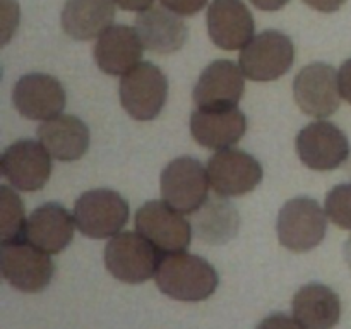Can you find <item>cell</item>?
I'll return each instance as SVG.
<instances>
[{"mask_svg": "<svg viewBox=\"0 0 351 329\" xmlns=\"http://www.w3.org/2000/svg\"><path fill=\"white\" fill-rule=\"evenodd\" d=\"M245 91V75L235 62L215 60L202 71L192 98L199 108L237 106Z\"/></svg>", "mask_w": 351, "mask_h": 329, "instance_id": "9a60e30c", "label": "cell"}, {"mask_svg": "<svg viewBox=\"0 0 351 329\" xmlns=\"http://www.w3.org/2000/svg\"><path fill=\"white\" fill-rule=\"evenodd\" d=\"M295 147L302 163L319 171L341 167L350 154L346 134L328 120H315L304 127L298 132Z\"/></svg>", "mask_w": 351, "mask_h": 329, "instance_id": "4fadbf2b", "label": "cell"}, {"mask_svg": "<svg viewBox=\"0 0 351 329\" xmlns=\"http://www.w3.org/2000/svg\"><path fill=\"white\" fill-rule=\"evenodd\" d=\"M161 3L168 10L177 14V16L189 17L201 12L206 7V3H208V0H161Z\"/></svg>", "mask_w": 351, "mask_h": 329, "instance_id": "4316f807", "label": "cell"}, {"mask_svg": "<svg viewBox=\"0 0 351 329\" xmlns=\"http://www.w3.org/2000/svg\"><path fill=\"white\" fill-rule=\"evenodd\" d=\"M338 74H339V89H341V98H345L351 105V58L343 62Z\"/></svg>", "mask_w": 351, "mask_h": 329, "instance_id": "f1b7e54d", "label": "cell"}, {"mask_svg": "<svg viewBox=\"0 0 351 329\" xmlns=\"http://www.w3.org/2000/svg\"><path fill=\"white\" fill-rule=\"evenodd\" d=\"M240 228L239 211L226 201L216 197L206 201L192 216V230L195 236L209 245H223L235 239Z\"/></svg>", "mask_w": 351, "mask_h": 329, "instance_id": "cb8c5ba5", "label": "cell"}, {"mask_svg": "<svg viewBox=\"0 0 351 329\" xmlns=\"http://www.w3.org/2000/svg\"><path fill=\"white\" fill-rule=\"evenodd\" d=\"M247 130V117L239 106L199 108L191 117V134L208 149H226L239 143Z\"/></svg>", "mask_w": 351, "mask_h": 329, "instance_id": "e0dca14e", "label": "cell"}, {"mask_svg": "<svg viewBox=\"0 0 351 329\" xmlns=\"http://www.w3.org/2000/svg\"><path fill=\"white\" fill-rule=\"evenodd\" d=\"M163 252L139 232H120L105 247V266L119 281L139 284L156 274Z\"/></svg>", "mask_w": 351, "mask_h": 329, "instance_id": "7a4b0ae2", "label": "cell"}, {"mask_svg": "<svg viewBox=\"0 0 351 329\" xmlns=\"http://www.w3.org/2000/svg\"><path fill=\"white\" fill-rule=\"evenodd\" d=\"M293 317L305 329L336 328L341 317L339 295L326 284H305L293 297Z\"/></svg>", "mask_w": 351, "mask_h": 329, "instance_id": "7402d4cb", "label": "cell"}, {"mask_svg": "<svg viewBox=\"0 0 351 329\" xmlns=\"http://www.w3.org/2000/svg\"><path fill=\"white\" fill-rule=\"evenodd\" d=\"M26 212L19 195L7 185H0V233L2 242L26 239Z\"/></svg>", "mask_w": 351, "mask_h": 329, "instance_id": "d4e9b609", "label": "cell"}, {"mask_svg": "<svg viewBox=\"0 0 351 329\" xmlns=\"http://www.w3.org/2000/svg\"><path fill=\"white\" fill-rule=\"evenodd\" d=\"M136 29L144 48L156 53H173L185 45L189 29L180 16L167 7H151L136 17Z\"/></svg>", "mask_w": 351, "mask_h": 329, "instance_id": "44dd1931", "label": "cell"}, {"mask_svg": "<svg viewBox=\"0 0 351 329\" xmlns=\"http://www.w3.org/2000/svg\"><path fill=\"white\" fill-rule=\"evenodd\" d=\"M75 218L58 202H45L27 216L26 240L48 254L67 249L74 239Z\"/></svg>", "mask_w": 351, "mask_h": 329, "instance_id": "d6986e66", "label": "cell"}, {"mask_svg": "<svg viewBox=\"0 0 351 329\" xmlns=\"http://www.w3.org/2000/svg\"><path fill=\"white\" fill-rule=\"evenodd\" d=\"M308 7L319 10V12H336L345 5L346 0H304Z\"/></svg>", "mask_w": 351, "mask_h": 329, "instance_id": "f546056e", "label": "cell"}, {"mask_svg": "<svg viewBox=\"0 0 351 329\" xmlns=\"http://www.w3.org/2000/svg\"><path fill=\"white\" fill-rule=\"evenodd\" d=\"M208 31L221 50H242L254 38L256 21L243 0H213L208 9Z\"/></svg>", "mask_w": 351, "mask_h": 329, "instance_id": "2e32d148", "label": "cell"}, {"mask_svg": "<svg viewBox=\"0 0 351 329\" xmlns=\"http://www.w3.org/2000/svg\"><path fill=\"white\" fill-rule=\"evenodd\" d=\"M143 51L144 43L136 27L112 24L96 40L95 62L105 74L123 75L141 64Z\"/></svg>", "mask_w": 351, "mask_h": 329, "instance_id": "ac0fdd59", "label": "cell"}, {"mask_svg": "<svg viewBox=\"0 0 351 329\" xmlns=\"http://www.w3.org/2000/svg\"><path fill=\"white\" fill-rule=\"evenodd\" d=\"M295 62V45L288 34L276 29L263 31L240 51L239 65L250 81L269 82L281 77Z\"/></svg>", "mask_w": 351, "mask_h": 329, "instance_id": "5b68a950", "label": "cell"}, {"mask_svg": "<svg viewBox=\"0 0 351 329\" xmlns=\"http://www.w3.org/2000/svg\"><path fill=\"white\" fill-rule=\"evenodd\" d=\"M117 5L123 10H132V12H144L151 9L154 0H115Z\"/></svg>", "mask_w": 351, "mask_h": 329, "instance_id": "4dcf8cb0", "label": "cell"}, {"mask_svg": "<svg viewBox=\"0 0 351 329\" xmlns=\"http://www.w3.org/2000/svg\"><path fill=\"white\" fill-rule=\"evenodd\" d=\"M129 202L115 191H88L75 201V225L89 239H112L129 221Z\"/></svg>", "mask_w": 351, "mask_h": 329, "instance_id": "8992f818", "label": "cell"}, {"mask_svg": "<svg viewBox=\"0 0 351 329\" xmlns=\"http://www.w3.org/2000/svg\"><path fill=\"white\" fill-rule=\"evenodd\" d=\"M256 329H305L300 322L295 317L283 314V312H276V314L267 315L266 319L261 321V324Z\"/></svg>", "mask_w": 351, "mask_h": 329, "instance_id": "83f0119b", "label": "cell"}, {"mask_svg": "<svg viewBox=\"0 0 351 329\" xmlns=\"http://www.w3.org/2000/svg\"><path fill=\"white\" fill-rule=\"evenodd\" d=\"M326 215L343 230H351V182L332 187L326 195Z\"/></svg>", "mask_w": 351, "mask_h": 329, "instance_id": "484cf974", "label": "cell"}, {"mask_svg": "<svg viewBox=\"0 0 351 329\" xmlns=\"http://www.w3.org/2000/svg\"><path fill=\"white\" fill-rule=\"evenodd\" d=\"M346 171H348V175L351 177V149H350V154H348V160H346Z\"/></svg>", "mask_w": 351, "mask_h": 329, "instance_id": "836d02e7", "label": "cell"}, {"mask_svg": "<svg viewBox=\"0 0 351 329\" xmlns=\"http://www.w3.org/2000/svg\"><path fill=\"white\" fill-rule=\"evenodd\" d=\"M343 254H345V260L351 269V236L345 242V249H343Z\"/></svg>", "mask_w": 351, "mask_h": 329, "instance_id": "d6a6232c", "label": "cell"}, {"mask_svg": "<svg viewBox=\"0 0 351 329\" xmlns=\"http://www.w3.org/2000/svg\"><path fill=\"white\" fill-rule=\"evenodd\" d=\"M208 173L211 187L219 197H240L263 182V164L247 151L226 147L209 158Z\"/></svg>", "mask_w": 351, "mask_h": 329, "instance_id": "30bf717a", "label": "cell"}, {"mask_svg": "<svg viewBox=\"0 0 351 329\" xmlns=\"http://www.w3.org/2000/svg\"><path fill=\"white\" fill-rule=\"evenodd\" d=\"M209 185L208 170L192 156L175 158L161 171L163 201L184 215H194L208 201Z\"/></svg>", "mask_w": 351, "mask_h": 329, "instance_id": "ba28073f", "label": "cell"}, {"mask_svg": "<svg viewBox=\"0 0 351 329\" xmlns=\"http://www.w3.org/2000/svg\"><path fill=\"white\" fill-rule=\"evenodd\" d=\"M115 17V0H67L62 10L65 34L89 41L108 29Z\"/></svg>", "mask_w": 351, "mask_h": 329, "instance_id": "603a6c76", "label": "cell"}, {"mask_svg": "<svg viewBox=\"0 0 351 329\" xmlns=\"http://www.w3.org/2000/svg\"><path fill=\"white\" fill-rule=\"evenodd\" d=\"M252 5H256L261 10H280L287 5L290 0H250Z\"/></svg>", "mask_w": 351, "mask_h": 329, "instance_id": "1f68e13d", "label": "cell"}, {"mask_svg": "<svg viewBox=\"0 0 351 329\" xmlns=\"http://www.w3.org/2000/svg\"><path fill=\"white\" fill-rule=\"evenodd\" d=\"M136 230L154 243L163 254L180 252L191 245L192 225L184 212L167 201H147L137 209Z\"/></svg>", "mask_w": 351, "mask_h": 329, "instance_id": "9c48e42d", "label": "cell"}, {"mask_svg": "<svg viewBox=\"0 0 351 329\" xmlns=\"http://www.w3.org/2000/svg\"><path fill=\"white\" fill-rule=\"evenodd\" d=\"M50 254L26 239L2 242V274L7 283L24 293H40L53 278Z\"/></svg>", "mask_w": 351, "mask_h": 329, "instance_id": "52a82bcc", "label": "cell"}, {"mask_svg": "<svg viewBox=\"0 0 351 329\" xmlns=\"http://www.w3.org/2000/svg\"><path fill=\"white\" fill-rule=\"evenodd\" d=\"M120 103L134 120L156 119L167 105L168 79L158 65L141 62L120 79Z\"/></svg>", "mask_w": 351, "mask_h": 329, "instance_id": "277c9868", "label": "cell"}, {"mask_svg": "<svg viewBox=\"0 0 351 329\" xmlns=\"http://www.w3.org/2000/svg\"><path fill=\"white\" fill-rule=\"evenodd\" d=\"M154 280L167 297L178 302L206 300L219 284L215 266L185 250L163 254Z\"/></svg>", "mask_w": 351, "mask_h": 329, "instance_id": "6da1fadb", "label": "cell"}, {"mask_svg": "<svg viewBox=\"0 0 351 329\" xmlns=\"http://www.w3.org/2000/svg\"><path fill=\"white\" fill-rule=\"evenodd\" d=\"M12 101L23 117L45 122L64 112L67 93L53 75L31 72L17 79L12 89Z\"/></svg>", "mask_w": 351, "mask_h": 329, "instance_id": "5bb4252c", "label": "cell"}, {"mask_svg": "<svg viewBox=\"0 0 351 329\" xmlns=\"http://www.w3.org/2000/svg\"><path fill=\"white\" fill-rule=\"evenodd\" d=\"M276 230L281 245L291 252H308L324 240L328 215L315 199L300 195L280 209Z\"/></svg>", "mask_w": 351, "mask_h": 329, "instance_id": "3957f363", "label": "cell"}, {"mask_svg": "<svg viewBox=\"0 0 351 329\" xmlns=\"http://www.w3.org/2000/svg\"><path fill=\"white\" fill-rule=\"evenodd\" d=\"M293 96L305 115L326 119L339 108V74L332 65L314 62L305 65L293 81Z\"/></svg>", "mask_w": 351, "mask_h": 329, "instance_id": "8fae6325", "label": "cell"}, {"mask_svg": "<svg viewBox=\"0 0 351 329\" xmlns=\"http://www.w3.org/2000/svg\"><path fill=\"white\" fill-rule=\"evenodd\" d=\"M38 141L58 161L81 160L89 149L91 134L88 125L75 115H60L45 120L36 130Z\"/></svg>", "mask_w": 351, "mask_h": 329, "instance_id": "ffe728a7", "label": "cell"}, {"mask_svg": "<svg viewBox=\"0 0 351 329\" xmlns=\"http://www.w3.org/2000/svg\"><path fill=\"white\" fill-rule=\"evenodd\" d=\"M0 168L3 178L17 191H40L51 175V154L40 141L19 139L5 147Z\"/></svg>", "mask_w": 351, "mask_h": 329, "instance_id": "7c38bea8", "label": "cell"}]
</instances>
